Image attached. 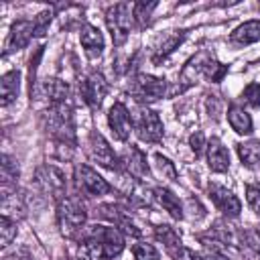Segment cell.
Listing matches in <instances>:
<instances>
[{"mask_svg": "<svg viewBox=\"0 0 260 260\" xmlns=\"http://www.w3.org/2000/svg\"><path fill=\"white\" fill-rule=\"evenodd\" d=\"M132 254L136 260H158V252L150 244H136L132 248Z\"/></svg>", "mask_w": 260, "mask_h": 260, "instance_id": "obj_30", "label": "cell"}, {"mask_svg": "<svg viewBox=\"0 0 260 260\" xmlns=\"http://www.w3.org/2000/svg\"><path fill=\"white\" fill-rule=\"evenodd\" d=\"M51 12H41L37 18H35V28H37V37H41V35H45V30H47V26H49V22H51Z\"/></svg>", "mask_w": 260, "mask_h": 260, "instance_id": "obj_33", "label": "cell"}, {"mask_svg": "<svg viewBox=\"0 0 260 260\" xmlns=\"http://www.w3.org/2000/svg\"><path fill=\"white\" fill-rule=\"evenodd\" d=\"M35 183L49 195H53L55 199H63L65 197V189H67V183H65V175L53 167V165H43L37 169L35 173Z\"/></svg>", "mask_w": 260, "mask_h": 260, "instance_id": "obj_5", "label": "cell"}, {"mask_svg": "<svg viewBox=\"0 0 260 260\" xmlns=\"http://www.w3.org/2000/svg\"><path fill=\"white\" fill-rule=\"evenodd\" d=\"M238 154H240V160L246 167L258 165L260 162V142L258 140H248V142L238 144Z\"/></svg>", "mask_w": 260, "mask_h": 260, "instance_id": "obj_23", "label": "cell"}, {"mask_svg": "<svg viewBox=\"0 0 260 260\" xmlns=\"http://www.w3.org/2000/svg\"><path fill=\"white\" fill-rule=\"evenodd\" d=\"M122 162H124L126 171H128L134 179H140V181L148 179V165H146V156H144V152H142V150H138L136 146H130V148L124 152Z\"/></svg>", "mask_w": 260, "mask_h": 260, "instance_id": "obj_13", "label": "cell"}, {"mask_svg": "<svg viewBox=\"0 0 260 260\" xmlns=\"http://www.w3.org/2000/svg\"><path fill=\"white\" fill-rule=\"evenodd\" d=\"M43 91H45V95H47L53 104H65V100H67V95H69V87H67V83L61 81V79H47V81L43 83Z\"/></svg>", "mask_w": 260, "mask_h": 260, "instance_id": "obj_22", "label": "cell"}, {"mask_svg": "<svg viewBox=\"0 0 260 260\" xmlns=\"http://www.w3.org/2000/svg\"><path fill=\"white\" fill-rule=\"evenodd\" d=\"M242 260H260V230H248L238 236Z\"/></svg>", "mask_w": 260, "mask_h": 260, "instance_id": "obj_15", "label": "cell"}, {"mask_svg": "<svg viewBox=\"0 0 260 260\" xmlns=\"http://www.w3.org/2000/svg\"><path fill=\"white\" fill-rule=\"evenodd\" d=\"M132 18H134V12L124 2H118L108 10L106 22H108V28L112 32V41H114L116 47L126 43V39L130 35V28H132Z\"/></svg>", "mask_w": 260, "mask_h": 260, "instance_id": "obj_3", "label": "cell"}, {"mask_svg": "<svg viewBox=\"0 0 260 260\" xmlns=\"http://www.w3.org/2000/svg\"><path fill=\"white\" fill-rule=\"evenodd\" d=\"M75 175H77V185H79L85 193H89V195H106V193L112 191V187L108 185V181L102 179V177H100L91 167H87V165L77 167V169H75Z\"/></svg>", "mask_w": 260, "mask_h": 260, "instance_id": "obj_9", "label": "cell"}, {"mask_svg": "<svg viewBox=\"0 0 260 260\" xmlns=\"http://www.w3.org/2000/svg\"><path fill=\"white\" fill-rule=\"evenodd\" d=\"M136 134L144 142H158L162 138V122L156 112L142 108L136 116Z\"/></svg>", "mask_w": 260, "mask_h": 260, "instance_id": "obj_6", "label": "cell"}, {"mask_svg": "<svg viewBox=\"0 0 260 260\" xmlns=\"http://www.w3.org/2000/svg\"><path fill=\"white\" fill-rule=\"evenodd\" d=\"M183 39H185V32H179V35H175V32H171V35H167L165 39H162V43L158 45V49H156V53H154V61L158 63L160 59H165L169 53H173L181 43H183Z\"/></svg>", "mask_w": 260, "mask_h": 260, "instance_id": "obj_25", "label": "cell"}, {"mask_svg": "<svg viewBox=\"0 0 260 260\" xmlns=\"http://www.w3.org/2000/svg\"><path fill=\"white\" fill-rule=\"evenodd\" d=\"M0 234H2V246H8L16 238V223L8 215H2L0 219Z\"/></svg>", "mask_w": 260, "mask_h": 260, "instance_id": "obj_29", "label": "cell"}, {"mask_svg": "<svg viewBox=\"0 0 260 260\" xmlns=\"http://www.w3.org/2000/svg\"><path fill=\"white\" fill-rule=\"evenodd\" d=\"M18 89H20V73L18 71H8L2 75V81H0V95H2V106H8L16 100L18 95Z\"/></svg>", "mask_w": 260, "mask_h": 260, "instance_id": "obj_18", "label": "cell"}, {"mask_svg": "<svg viewBox=\"0 0 260 260\" xmlns=\"http://www.w3.org/2000/svg\"><path fill=\"white\" fill-rule=\"evenodd\" d=\"M79 91H81L83 102L95 110L102 106V102L108 93V83L104 81V77L100 73H89L79 81Z\"/></svg>", "mask_w": 260, "mask_h": 260, "instance_id": "obj_7", "label": "cell"}, {"mask_svg": "<svg viewBox=\"0 0 260 260\" xmlns=\"http://www.w3.org/2000/svg\"><path fill=\"white\" fill-rule=\"evenodd\" d=\"M154 234H156V238L165 244V248H167L169 254L177 252V250L183 246V244H181V238L177 236V232H175L171 225H158V228L154 230Z\"/></svg>", "mask_w": 260, "mask_h": 260, "instance_id": "obj_24", "label": "cell"}, {"mask_svg": "<svg viewBox=\"0 0 260 260\" xmlns=\"http://www.w3.org/2000/svg\"><path fill=\"white\" fill-rule=\"evenodd\" d=\"M207 165L215 173H223L230 169V152L217 138H211L207 142Z\"/></svg>", "mask_w": 260, "mask_h": 260, "instance_id": "obj_14", "label": "cell"}, {"mask_svg": "<svg viewBox=\"0 0 260 260\" xmlns=\"http://www.w3.org/2000/svg\"><path fill=\"white\" fill-rule=\"evenodd\" d=\"M108 122H110V128L114 132V136L118 140H126L130 136V126H132V120H130V114L126 110L124 104L116 102L112 108H110V114H108Z\"/></svg>", "mask_w": 260, "mask_h": 260, "instance_id": "obj_12", "label": "cell"}, {"mask_svg": "<svg viewBox=\"0 0 260 260\" xmlns=\"http://www.w3.org/2000/svg\"><path fill=\"white\" fill-rule=\"evenodd\" d=\"M156 8V2H138V4H134V8H132V12H134V18L138 20V24L140 26H144L146 22H148V18H150V12Z\"/></svg>", "mask_w": 260, "mask_h": 260, "instance_id": "obj_28", "label": "cell"}, {"mask_svg": "<svg viewBox=\"0 0 260 260\" xmlns=\"http://www.w3.org/2000/svg\"><path fill=\"white\" fill-rule=\"evenodd\" d=\"M16 179H18V167H16V162H14V158L10 154H4L2 156V185L4 187H10Z\"/></svg>", "mask_w": 260, "mask_h": 260, "instance_id": "obj_26", "label": "cell"}, {"mask_svg": "<svg viewBox=\"0 0 260 260\" xmlns=\"http://www.w3.org/2000/svg\"><path fill=\"white\" fill-rule=\"evenodd\" d=\"M189 142H191V148L195 150V154H199V152H201V148H203V144H205V138H203V134H201V132H195V134L189 138Z\"/></svg>", "mask_w": 260, "mask_h": 260, "instance_id": "obj_34", "label": "cell"}, {"mask_svg": "<svg viewBox=\"0 0 260 260\" xmlns=\"http://www.w3.org/2000/svg\"><path fill=\"white\" fill-rule=\"evenodd\" d=\"M230 39H232V43H238V45H250V43L260 41V20H248V22L240 24L232 32Z\"/></svg>", "mask_w": 260, "mask_h": 260, "instance_id": "obj_19", "label": "cell"}, {"mask_svg": "<svg viewBox=\"0 0 260 260\" xmlns=\"http://www.w3.org/2000/svg\"><path fill=\"white\" fill-rule=\"evenodd\" d=\"M242 98H244V102H248L250 106L258 108V106H260V83H250V85L244 89Z\"/></svg>", "mask_w": 260, "mask_h": 260, "instance_id": "obj_32", "label": "cell"}, {"mask_svg": "<svg viewBox=\"0 0 260 260\" xmlns=\"http://www.w3.org/2000/svg\"><path fill=\"white\" fill-rule=\"evenodd\" d=\"M228 120H230V126H232L238 134H250V132H252V118H250L240 106H230V110H228Z\"/></svg>", "mask_w": 260, "mask_h": 260, "instance_id": "obj_21", "label": "cell"}, {"mask_svg": "<svg viewBox=\"0 0 260 260\" xmlns=\"http://www.w3.org/2000/svg\"><path fill=\"white\" fill-rule=\"evenodd\" d=\"M124 248V236L118 228L91 225L87 236L81 240L77 256L79 260H110Z\"/></svg>", "mask_w": 260, "mask_h": 260, "instance_id": "obj_1", "label": "cell"}, {"mask_svg": "<svg viewBox=\"0 0 260 260\" xmlns=\"http://www.w3.org/2000/svg\"><path fill=\"white\" fill-rule=\"evenodd\" d=\"M32 37H37L35 20H16L12 24L8 41H6V53H12V51H18V49L26 47Z\"/></svg>", "mask_w": 260, "mask_h": 260, "instance_id": "obj_11", "label": "cell"}, {"mask_svg": "<svg viewBox=\"0 0 260 260\" xmlns=\"http://www.w3.org/2000/svg\"><path fill=\"white\" fill-rule=\"evenodd\" d=\"M246 197H248V203L254 209V213L260 217V185H248L246 187Z\"/></svg>", "mask_w": 260, "mask_h": 260, "instance_id": "obj_31", "label": "cell"}, {"mask_svg": "<svg viewBox=\"0 0 260 260\" xmlns=\"http://www.w3.org/2000/svg\"><path fill=\"white\" fill-rule=\"evenodd\" d=\"M87 150L93 162L106 167V169H116L118 167V156L114 154V150L110 148V144L106 142V138L100 132H91L89 140H87Z\"/></svg>", "mask_w": 260, "mask_h": 260, "instance_id": "obj_8", "label": "cell"}, {"mask_svg": "<svg viewBox=\"0 0 260 260\" xmlns=\"http://www.w3.org/2000/svg\"><path fill=\"white\" fill-rule=\"evenodd\" d=\"M57 219H59V225H61V232L67 236V238H73L79 230H83V223L87 219V213H85V207L83 203L77 199V197H63L59 199V205H57Z\"/></svg>", "mask_w": 260, "mask_h": 260, "instance_id": "obj_2", "label": "cell"}, {"mask_svg": "<svg viewBox=\"0 0 260 260\" xmlns=\"http://www.w3.org/2000/svg\"><path fill=\"white\" fill-rule=\"evenodd\" d=\"M79 41H81V47L85 49V53L89 57H98L104 49V39H102V32L91 26V24H83L81 26V32H79Z\"/></svg>", "mask_w": 260, "mask_h": 260, "instance_id": "obj_16", "label": "cell"}, {"mask_svg": "<svg viewBox=\"0 0 260 260\" xmlns=\"http://www.w3.org/2000/svg\"><path fill=\"white\" fill-rule=\"evenodd\" d=\"M165 89H167L165 79L154 77V75H146V73L136 75L134 81L130 83V93L140 104H150V102L162 98L165 95Z\"/></svg>", "mask_w": 260, "mask_h": 260, "instance_id": "obj_4", "label": "cell"}, {"mask_svg": "<svg viewBox=\"0 0 260 260\" xmlns=\"http://www.w3.org/2000/svg\"><path fill=\"white\" fill-rule=\"evenodd\" d=\"M154 165H156L158 175H162V179H169V181H175V179H177V169H175V165H173L169 158H165L162 154H156V156H154Z\"/></svg>", "mask_w": 260, "mask_h": 260, "instance_id": "obj_27", "label": "cell"}, {"mask_svg": "<svg viewBox=\"0 0 260 260\" xmlns=\"http://www.w3.org/2000/svg\"><path fill=\"white\" fill-rule=\"evenodd\" d=\"M209 197L213 201V205L225 213L228 217H238L240 211H242V205H240V199L228 191L225 187H219V185H209Z\"/></svg>", "mask_w": 260, "mask_h": 260, "instance_id": "obj_10", "label": "cell"}, {"mask_svg": "<svg viewBox=\"0 0 260 260\" xmlns=\"http://www.w3.org/2000/svg\"><path fill=\"white\" fill-rule=\"evenodd\" d=\"M100 213L104 215V217H108V219H112L118 228H122L126 234H132V236H140V230H136V225L128 219V215H126V211H122L120 207H116V205H102L100 207Z\"/></svg>", "mask_w": 260, "mask_h": 260, "instance_id": "obj_17", "label": "cell"}, {"mask_svg": "<svg viewBox=\"0 0 260 260\" xmlns=\"http://www.w3.org/2000/svg\"><path fill=\"white\" fill-rule=\"evenodd\" d=\"M152 197L175 217V219H181L183 217V207H181V203H179V199L169 191V189H165V187H156V189H152Z\"/></svg>", "mask_w": 260, "mask_h": 260, "instance_id": "obj_20", "label": "cell"}]
</instances>
